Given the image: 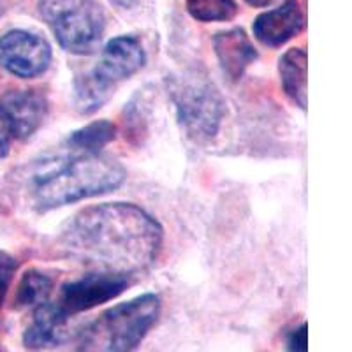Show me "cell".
I'll return each instance as SVG.
<instances>
[{
  "mask_svg": "<svg viewBox=\"0 0 352 352\" xmlns=\"http://www.w3.org/2000/svg\"><path fill=\"white\" fill-rule=\"evenodd\" d=\"M305 28V14L298 0H285L284 4L263 12L254 20V37L268 48H278Z\"/></svg>",
  "mask_w": 352,
  "mask_h": 352,
  "instance_id": "10",
  "label": "cell"
},
{
  "mask_svg": "<svg viewBox=\"0 0 352 352\" xmlns=\"http://www.w3.org/2000/svg\"><path fill=\"white\" fill-rule=\"evenodd\" d=\"M69 314L58 303L44 301L34 308L32 319L23 331V345L28 351H50L67 340Z\"/></svg>",
  "mask_w": 352,
  "mask_h": 352,
  "instance_id": "9",
  "label": "cell"
},
{
  "mask_svg": "<svg viewBox=\"0 0 352 352\" xmlns=\"http://www.w3.org/2000/svg\"><path fill=\"white\" fill-rule=\"evenodd\" d=\"M175 106L176 120L187 138L208 143L220 132L226 116V100L213 81L196 72H185L166 81Z\"/></svg>",
  "mask_w": 352,
  "mask_h": 352,
  "instance_id": "4",
  "label": "cell"
},
{
  "mask_svg": "<svg viewBox=\"0 0 352 352\" xmlns=\"http://www.w3.org/2000/svg\"><path fill=\"white\" fill-rule=\"evenodd\" d=\"M115 136V124L109 120H96L72 132L65 144L72 153H102V148L111 143Z\"/></svg>",
  "mask_w": 352,
  "mask_h": 352,
  "instance_id": "14",
  "label": "cell"
},
{
  "mask_svg": "<svg viewBox=\"0 0 352 352\" xmlns=\"http://www.w3.org/2000/svg\"><path fill=\"white\" fill-rule=\"evenodd\" d=\"M52 62V46L28 30H11L0 37V65L21 80L41 76Z\"/></svg>",
  "mask_w": 352,
  "mask_h": 352,
  "instance_id": "7",
  "label": "cell"
},
{
  "mask_svg": "<svg viewBox=\"0 0 352 352\" xmlns=\"http://www.w3.org/2000/svg\"><path fill=\"white\" fill-rule=\"evenodd\" d=\"M2 108L11 120L18 140H27L39 131L48 115V100L39 90H12L2 99Z\"/></svg>",
  "mask_w": 352,
  "mask_h": 352,
  "instance_id": "11",
  "label": "cell"
},
{
  "mask_svg": "<svg viewBox=\"0 0 352 352\" xmlns=\"http://www.w3.org/2000/svg\"><path fill=\"white\" fill-rule=\"evenodd\" d=\"M109 2L120 9H132L134 6L138 4V2H140V0H109Z\"/></svg>",
  "mask_w": 352,
  "mask_h": 352,
  "instance_id": "20",
  "label": "cell"
},
{
  "mask_svg": "<svg viewBox=\"0 0 352 352\" xmlns=\"http://www.w3.org/2000/svg\"><path fill=\"white\" fill-rule=\"evenodd\" d=\"M127 178L124 166L104 153H74L34 178V204L52 212L116 190Z\"/></svg>",
  "mask_w": 352,
  "mask_h": 352,
  "instance_id": "2",
  "label": "cell"
},
{
  "mask_svg": "<svg viewBox=\"0 0 352 352\" xmlns=\"http://www.w3.org/2000/svg\"><path fill=\"white\" fill-rule=\"evenodd\" d=\"M12 140H14V132H12L11 120H9L6 109L0 104V159H4L9 153Z\"/></svg>",
  "mask_w": 352,
  "mask_h": 352,
  "instance_id": "18",
  "label": "cell"
},
{
  "mask_svg": "<svg viewBox=\"0 0 352 352\" xmlns=\"http://www.w3.org/2000/svg\"><path fill=\"white\" fill-rule=\"evenodd\" d=\"M146 64L143 44L134 36H118L109 41L92 69L90 76L109 94H115L122 81L132 78Z\"/></svg>",
  "mask_w": 352,
  "mask_h": 352,
  "instance_id": "8",
  "label": "cell"
},
{
  "mask_svg": "<svg viewBox=\"0 0 352 352\" xmlns=\"http://www.w3.org/2000/svg\"><path fill=\"white\" fill-rule=\"evenodd\" d=\"M188 14L197 21H228L236 16L238 4L234 0H185Z\"/></svg>",
  "mask_w": 352,
  "mask_h": 352,
  "instance_id": "16",
  "label": "cell"
},
{
  "mask_svg": "<svg viewBox=\"0 0 352 352\" xmlns=\"http://www.w3.org/2000/svg\"><path fill=\"white\" fill-rule=\"evenodd\" d=\"M287 352H308V326L303 322L301 326L292 329L287 335Z\"/></svg>",
  "mask_w": 352,
  "mask_h": 352,
  "instance_id": "19",
  "label": "cell"
},
{
  "mask_svg": "<svg viewBox=\"0 0 352 352\" xmlns=\"http://www.w3.org/2000/svg\"><path fill=\"white\" fill-rule=\"evenodd\" d=\"M60 241L80 263L132 275L159 259L164 229L138 204L104 203L78 212L62 229Z\"/></svg>",
  "mask_w": 352,
  "mask_h": 352,
  "instance_id": "1",
  "label": "cell"
},
{
  "mask_svg": "<svg viewBox=\"0 0 352 352\" xmlns=\"http://www.w3.org/2000/svg\"><path fill=\"white\" fill-rule=\"evenodd\" d=\"M14 272H16V261L12 259L8 252L0 250V307L4 303L6 296H8Z\"/></svg>",
  "mask_w": 352,
  "mask_h": 352,
  "instance_id": "17",
  "label": "cell"
},
{
  "mask_svg": "<svg viewBox=\"0 0 352 352\" xmlns=\"http://www.w3.org/2000/svg\"><path fill=\"white\" fill-rule=\"evenodd\" d=\"M53 291V278L39 270H28L21 276L14 294L16 308H36L50 300Z\"/></svg>",
  "mask_w": 352,
  "mask_h": 352,
  "instance_id": "15",
  "label": "cell"
},
{
  "mask_svg": "<svg viewBox=\"0 0 352 352\" xmlns=\"http://www.w3.org/2000/svg\"><path fill=\"white\" fill-rule=\"evenodd\" d=\"M37 9L65 52L90 55L99 48L106 16L96 0H39Z\"/></svg>",
  "mask_w": 352,
  "mask_h": 352,
  "instance_id": "5",
  "label": "cell"
},
{
  "mask_svg": "<svg viewBox=\"0 0 352 352\" xmlns=\"http://www.w3.org/2000/svg\"><path fill=\"white\" fill-rule=\"evenodd\" d=\"M245 2L252 8H266V6L273 4L275 0H245Z\"/></svg>",
  "mask_w": 352,
  "mask_h": 352,
  "instance_id": "21",
  "label": "cell"
},
{
  "mask_svg": "<svg viewBox=\"0 0 352 352\" xmlns=\"http://www.w3.org/2000/svg\"><path fill=\"white\" fill-rule=\"evenodd\" d=\"M213 50L220 69L231 81H240L254 62L257 60L256 46L243 28H231L213 37Z\"/></svg>",
  "mask_w": 352,
  "mask_h": 352,
  "instance_id": "12",
  "label": "cell"
},
{
  "mask_svg": "<svg viewBox=\"0 0 352 352\" xmlns=\"http://www.w3.org/2000/svg\"><path fill=\"white\" fill-rule=\"evenodd\" d=\"M131 275L116 272H94L62 285L56 303L69 316H76L115 300L127 291Z\"/></svg>",
  "mask_w": 352,
  "mask_h": 352,
  "instance_id": "6",
  "label": "cell"
},
{
  "mask_svg": "<svg viewBox=\"0 0 352 352\" xmlns=\"http://www.w3.org/2000/svg\"><path fill=\"white\" fill-rule=\"evenodd\" d=\"M278 74L285 96L300 109L307 111L308 96V56L301 48H291L282 55L278 62Z\"/></svg>",
  "mask_w": 352,
  "mask_h": 352,
  "instance_id": "13",
  "label": "cell"
},
{
  "mask_svg": "<svg viewBox=\"0 0 352 352\" xmlns=\"http://www.w3.org/2000/svg\"><path fill=\"white\" fill-rule=\"evenodd\" d=\"M160 298L152 292L118 303L100 314L78 336L76 352L136 351L160 316Z\"/></svg>",
  "mask_w": 352,
  "mask_h": 352,
  "instance_id": "3",
  "label": "cell"
}]
</instances>
